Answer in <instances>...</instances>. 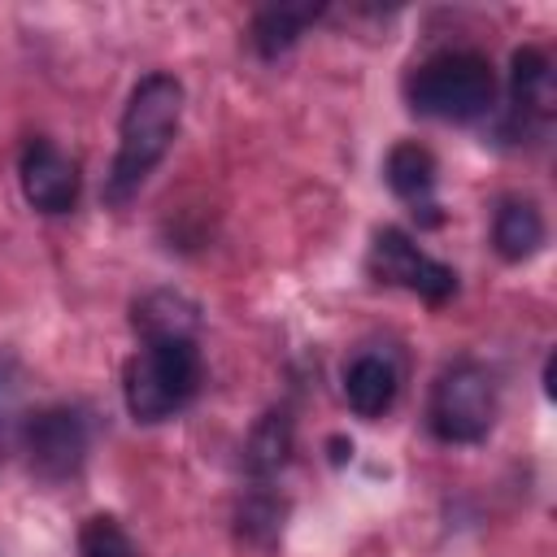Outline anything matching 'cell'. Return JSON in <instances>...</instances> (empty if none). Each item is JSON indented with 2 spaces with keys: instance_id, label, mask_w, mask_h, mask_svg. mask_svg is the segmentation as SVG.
<instances>
[{
  "instance_id": "8992f818",
  "label": "cell",
  "mask_w": 557,
  "mask_h": 557,
  "mask_svg": "<svg viewBox=\"0 0 557 557\" xmlns=\"http://www.w3.org/2000/svg\"><path fill=\"white\" fill-rule=\"evenodd\" d=\"M22 444H26L30 470L48 483H61V479L78 474V466L87 457V422L78 409L52 405V409H39L26 418Z\"/></svg>"
},
{
  "instance_id": "277c9868",
  "label": "cell",
  "mask_w": 557,
  "mask_h": 557,
  "mask_svg": "<svg viewBox=\"0 0 557 557\" xmlns=\"http://www.w3.org/2000/svg\"><path fill=\"white\" fill-rule=\"evenodd\" d=\"M431 431L444 444H474L496 422V383L483 366L457 361L448 366L431 387Z\"/></svg>"
},
{
  "instance_id": "6da1fadb",
  "label": "cell",
  "mask_w": 557,
  "mask_h": 557,
  "mask_svg": "<svg viewBox=\"0 0 557 557\" xmlns=\"http://www.w3.org/2000/svg\"><path fill=\"white\" fill-rule=\"evenodd\" d=\"M178 117H183V83L174 74H148L135 83L122 109V126H117V157H113L109 187H104L109 200L122 205L131 191H139V183L170 152Z\"/></svg>"
},
{
  "instance_id": "5bb4252c",
  "label": "cell",
  "mask_w": 557,
  "mask_h": 557,
  "mask_svg": "<svg viewBox=\"0 0 557 557\" xmlns=\"http://www.w3.org/2000/svg\"><path fill=\"white\" fill-rule=\"evenodd\" d=\"M292 453V418L283 409H270L257 418V426L248 431V444H244V466L252 479H270L274 470H283Z\"/></svg>"
},
{
  "instance_id": "e0dca14e",
  "label": "cell",
  "mask_w": 557,
  "mask_h": 557,
  "mask_svg": "<svg viewBox=\"0 0 557 557\" xmlns=\"http://www.w3.org/2000/svg\"><path fill=\"white\" fill-rule=\"evenodd\" d=\"M17 409H22V374L9 357H0V431L17 418Z\"/></svg>"
},
{
  "instance_id": "9a60e30c",
  "label": "cell",
  "mask_w": 557,
  "mask_h": 557,
  "mask_svg": "<svg viewBox=\"0 0 557 557\" xmlns=\"http://www.w3.org/2000/svg\"><path fill=\"white\" fill-rule=\"evenodd\" d=\"M235 518H239V535H244V540L270 544V540H278V531H283L287 505H283L278 496H270V492H252V496L239 505Z\"/></svg>"
},
{
  "instance_id": "8fae6325",
  "label": "cell",
  "mask_w": 557,
  "mask_h": 557,
  "mask_svg": "<svg viewBox=\"0 0 557 557\" xmlns=\"http://www.w3.org/2000/svg\"><path fill=\"white\" fill-rule=\"evenodd\" d=\"M492 244L505 261H527L544 248V213L535 209V200L509 196L500 200L496 218H492Z\"/></svg>"
},
{
  "instance_id": "7a4b0ae2",
  "label": "cell",
  "mask_w": 557,
  "mask_h": 557,
  "mask_svg": "<svg viewBox=\"0 0 557 557\" xmlns=\"http://www.w3.org/2000/svg\"><path fill=\"white\" fill-rule=\"evenodd\" d=\"M409 109L435 122H474L496 104V74L479 52H440L405 78Z\"/></svg>"
},
{
  "instance_id": "5b68a950",
  "label": "cell",
  "mask_w": 557,
  "mask_h": 557,
  "mask_svg": "<svg viewBox=\"0 0 557 557\" xmlns=\"http://www.w3.org/2000/svg\"><path fill=\"white\" fill-rule=\"evenodd\" d=\"M366 265H370V274H374L379 283L405 287V292L422 296L426 305H444V300L457 292V274H453L444 261L426 257V252H422L405 231H396V226H383V231L374 235Z\"/></svg>"
},
{
  "instance_id": "ba28073f",
  "label": "cell",
  "mask_w": 557,
  "mask_h": 557,
  "mask_svg": "<svg viewBox=\"0 0 557 557\" xmlns=\"http://www.w3.org/2000/svg\"><path fill=\"white\" fill-rule=\"evenodd\" d=\"M131 326L139 331L144 344H165V339H196V326H200V309L196 300H187L183 292L174 287H157V292H144L131 309Z\"/></svg>"
},
{
  "instance_id": "4fadbf2b",
  "label": "cell",
  "mask_w": 557,
  "mask_h": 557,
  "mask_svg": "<svg viewBox=\"0 0 557 557\" xmlns=\"http://www.w3.org/2000/svg\"><path fill=\"white\" fill-rule=\"evenodd\" d=\"M318 13H322V4H265L252 17V48L261 57L287 52L309 30V22H318Z\"/></svg>"
},
{
  "instance_id": "30bf717a",
  "label": "cell",
  "mask_w": 557,
  "mask_h": 557,
  "mask_svg": "<svg viewBox=\"0 0 557 557\" xmlns=\"http://www.w3.org/2000/svg\"><path fill=\"white\" fill-rule=\"evenodd\" d=\"M509 96L527 117H553L557 109V74L544 48H518L509 61Z\"/></svg>"
},
{
  "instance_id": "52a82bcc",
  "label": "cell",
  "mask_w": 557,
  "mask_h": 557,
  "mask_svg": "<svg viewBox=\"0 0 557 557\" xmlns=\"http://www.w3.org/2000/svg\"><path fill=\"white\" fill-rule=\"evenodd\" d=\"M17 178H22V196L39 213H70L78 205V191H83L78 161L70 152H61L52 139H30L22 148Z\"/></svg>"
},
{
  "instance_id": "9c48e42d",
  "label": "cell",
  "mask_w": 557,
  "mask_h": 557,
  "mask_svg": "<svg viewBox=\"0 0 557 557\" xmlns=\"http://www.w3.org/2000/svg\"><path fill=\"white\" fill-rule=\"evenodd\" d=\"M396 387H400V370L383 352H361L344 370V396L357 418H383L396 400Z\"/></svg>"
},
{
  "instance_id": "2e32d148",
  "label": "cell",
  "mask_w": 557,
  "mask_h": 557,
  "mask_svg": "<svg viewBox=\"0 0 557 557\" xmlns=\"http://www.w3.org/2000/svg\"><path fill=\"white\" fill-rule=\"evenodd\" d=\"M78 557H139V553H135V544H131V535L122 531L117 518L96 513L78 531Z\"/></svg>"
},
{
  "instance_id": "3957f363",
  "label": "cell",
  "mask_w": 557,
  "mask_h": 557,
  "mask_svg": "<svg viewBox=\"0 0 557 557\" xmlns=\"http://www.w3.org/2000/svg\"><path fill=\"white\" fill-rule=\"evenodd\" d=\"M126 409L135 422H165L174 418L200 387V348L196 339H165L144 344L126 361Z\"/></svg>"
},
{
  "instance_id": "7c38bea8",
  "label": "cell",
  "mask_w": 557,
  "mask_h": 557,
  "mask_svg": "<svg viewBox=\"0 0 557 557\" xmlns=\"http://www.w3.org/2000/svg\"><path fill=\"white\" fill-rule=\"evenodd\" d=\"M383 174H387V187H392L400 200L431 209L426 196L435 191V174H440L431 148H422V144H413V139L396 144V148L387 152V161H383Z\"/></svg>"
}]
</instances>
